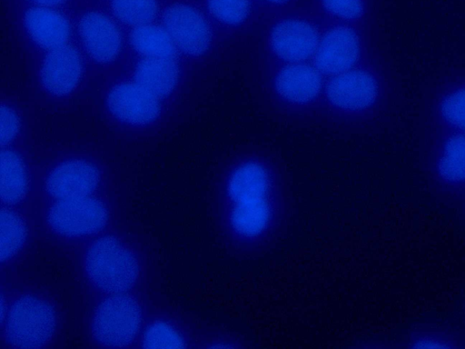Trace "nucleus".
I'll list each match as a JSON object with an SVG mask.
<instances>
[{
	"mask_svg": "<svg viewBox=\"0 0 465 349\" xmlns=\"http://www.w3.org/2000/svg\"><path fill=\"white\" fill-rule=\"evenodd\" d=\"M26 28L32 37L45 48L65 45L69 36V25L58 12L45 7H36L26 12Z\"/></svg>",
	"mask_w": 465,
	"mask_h": 349,
	"instance_id": "nucleus-23",
	"label": "nucleus"
},
{
	"mask_svg": "<svg viewBox=\"0 0 465 349\" xmlns=\"http://www.w3.org/2000/svg\"><path fill=\"white\" fill-rule=\"evenodd\" d=\"M209 17L232 46L238 61L262 17L257 0H205Z\"/></svg>",
	"mask_w": 465,
	"mask_h": 349,
	"instance_id": "nucleus-16",
	"label": "nucleus"
},
{
	"mask_svg": "<svg viewBox=\"0 0 465 349\" xmlns=\"http://www.w3.org/2000/svg\"><path fill=\"white\" fill-rule=\"evenodd\" d=\"M153 294L117 293L90 300L83 339L84 346L138 348L147 304Z\"/></svg>",
	"mask_w": 465,
	"mask_h": 349,
	"instance_id": "nucleus-10",
	"label": "nucleus"
},
{
	"mask_svg": "<svg viewBox=\"0 0 465 349\" xmlns=\"http://www.w3.org/2000/svg\"><path fill=\"white\" fill-rule=\"evenodd\" d=\"M135 79L160 98L173 89L178 68L173 58L147 57L138 64Z\"/></svg>",
	"mask_w": 465,
	"mask_h": 349,
	"instance_id": "nucleus-24",
	"label": "nucleus"
},
{
	"mask_svg": "<svg viewBox=\"0 0 465 349\" xmlns=\"http://www.w3.org/2000/svg\"><path fill=\"white\" fill-rule=\"evenodd\" d=\"M39 5H58L62 2H64V0H32Z\"/></svg>",
	"mask_w": 465,
	"mask_h": 349,
	"instance_id": "nucleus-29",
	"label": "nucleus"
},
{
	"mask_svg": "<svg viewBox=\"0 0 465 349\" xmlns=\"http://www.w3.org/2000/svg\"><path fill=\"white\" fill-rule=\"evenodd\" d=\"M156 241L133 216L75 250L88 302L109 294L161 292Z\"/></svg>",
	"mask_w": 465,
	"mask_h": 349,
	"instance_id": "nucleus-4",
	"label": "nucleus"
},
{
	"mask_svg": "<svg viewBox=\"0 0 465 349\" xmlns=\"http://www.w3.org/2000/svg\"><path fill=\"white\" fill-rule=\"evenodd\" d=\"M81 62L78 53L70 45L52 49L46 56L42 80L51 93L63 95L71 92L78 83Z\"/></svg>",
	"mask_w": 465,
	"mask_h": 349,
	"instance_id": "nucleus-20",
	"label": "nucleus"
},
{
	"mask_svg": "<svg viewBox=\"0 0 465 349\" xmlns=\"http://www.w3.org/2000/svg\"><path fill=\"white\" fill-rule=\"evenodd\" d=\"M1 204L31 214L35 200L28 166L24 156L7 146L1 149Z\"/></svg>",
	"mask_w": 465,
	"mask_h": 349,
	"instance_id": "nucleus-18",
	"label": "nucleus"
},
{
	"mask_svg": "<svg viewBox=\"0 0 465 349\" xmlns=\"http://www.w3.org/2000/svg\"><path fill=\"white\" fill-rule=\"evenodd\" d=\"M131 203L100 194L45 200L34 204L31 215L43 242L75 251L130 217Z\"/></svg>",
	"mask_w": 465,
	"mask_h": 349,
	"instance_id": "nucleus-6",
	"label": "nucleus"
},
{
	"mask_svg": "<svg viewBox=\"0 0 465 349\" xmlns=\"http://www.w3.org/2000/svg\"><path fill=\"white\" fill-rule=\"evenodd\" d=\"M437 130L465 132V59L440 68L420 87L416 133Z\"/></svg>",
	"mask_w": 465,
	"mask_h": 349,
	"instance_id": "nucleus-12",
	"label": "nucleus"
},
{
	"mask_svg": "<svg viewBox=\"0 0 465 349\" xmlns=\"http://www.w3.org/2000/svg\"><path fill=\"white\" fill-rule=\"evenodd\" d=\"M418 162L429 192L457 211L465 202V132H417Z\"/></svg>",
	"mask_w": 465,
	"mask_h": 349,
	"instance_id": "nucleus-9",
	"label": "nucleus"
},
{
	"mask_svg": "<svg viewBox=\"0 0 465 349\" xmlns=\"http://www.w3.org/2000/svg\"><path fill=\"white\" fill-rule=\"evenodd\" d=\"M134 47L147 57L174 58L175 45L165 29L156 25H138L131 35Z\"/></svg>",
	"mask_w": 465,
	"mask_h": 349,
	"instance_id": "nucleus-25",
	"label": "nucleus"
},
{
	"mask_svg": "<svg viewBox=\"0 0 465 349\" xmlns=\"http://www.w3.org/2000/svg\"><path fill=\"white\" fill-rule=\"evenodd\" d=\"M45 251L1 273L0 348H62L83 342L88 299L76 264L62 274L43 269Z\"/></svg>",
	"mask_w": 465,
	"mask_h": 349,
	"instance_id": "nucleus-2",
	"label": "nucleus"
},
{
	"mask_svg": "<svg viewBox=\"0 0 465 349\" xmlns=\"http://www.w3.org/2000/svg\"><path fill=\"white\" fill-rule=\"evenodd\" d=\"M261 111L280 125L312 129L326 77L312 63H249L240 67Z\"/></svg>",
	"mask_w": 465,
	"mask_h": 349,
	"instance_id": "nucleus-5",
	"label": "nucleus"
},
{
	"mask_svg": "<svg viewBox=\"0 0 465 349\" xmlns=\"http://www.w3.org/2000/svg\"><path fill=\"white\" fill-rule=\"evenodd\" d=\"M390 51L387 37L343 21L324 18L312 63L325 76L339 75Z\"/></svg>",
	"mask_w": 465,
	"mask_h": 349,
	"instance_id": "nucleus-13",
	"label": "nucleus"
},
{
	"mask_svg": "<svg viewBox=\"0 0 465 349\" xmlns=\"http://www.w3.org/2000/svg\"><path fill=\"white\" fill-rule=\"evenodd\" d=\"M109 195L132 201L131 190L105 178L103 169L87 157H68L52 165L35 186V203L89 195Z\"/></svg>",
	"mask_w": 465,
	"mask_h": 349,
	"instance_id": "nucleus-14",
	"label": "nucleus"
},
{
	"mask_svg": "<svg viewBox=\"0 0 465 349\" xmlns=\"http://www.w3.org/2000/svg\"><path fill=\"white\" fill-rule=\"evenodd\" d=\"M79 31L89 53L97 60L114 59L120 49L121 38L115 24L100 13L86 14L81 20Z\"/></svg>",
	"mask_w": 465,
	"mask_h": 349,
	"instance_id": "nucleus-21",
	"label": "nucleus"
},
{
	"mask_svg": "<svg viewBox=\"0 0 465 349\" xmlns=\"http://www.w3.org/2000/svg\"><path fill=\"white\" fill-rule=\"evenodd\" d=\"M207 209L226 254L237 260L264 256L284 239L294 212L284 158L264 144L239 145L225 152L213 170Z\"/></svg>",
	"mask_w": 465,
	"mask_h": 349,
	"instance_id": "nucleus-1",
	"label": "nucleus"
},
{
	"mask_svg": "<svg viewBox=\"0 0 465 349\" xmlns=\"http://www.w3.org/2000/svg\"><path fill=\"white\" fill-rule=\"evenodd\" d=\"M257 2L262 16L295 8H302L299 5L300 0H257Z\"/></svg>",
	"mask_w": 465,
	"mask_h": 349,
	"instance_id": "nucleus-28",
	"label": "nucleus"
},
{
	"mask_svg": "<svg viewBox=\"0 0 465 349\" xmlns=\"http://www.w3.org/2000/svg\"><path fill=\"white\" fill-rule=\"evenodd\" d=\"M463 314H464V324H465V295H464V302H463Z\"/></svg>",
	"mask_w": 465,
	"mask_h": 349,
	"instance_id": "nucleus-31",
	"label": "nucleus"
},
{
	"mask_svg": "<svg viewBox=\"0 0 465 349\" xmlns=\"http://www.w3.org/2000/svg\"><path fill=\"white\" fill-rule=\"evenodd\" d=\"M456 212H457L458 215L462 220V222L464 223V225H465V202L461 205V207L459 210H457Z\"/></svg>",
	"mask_w": 465,
	"mask_h": 349,
	"instance_id": "nucleus-30",
	"label": "nucleus"
},
{
	"mask_svg": "<svg viewBox=\"0 0 465 349\" xmlns=\"http://www.w3.org/2000/svg\"><path fill=\"white\" fill-rule=\"evenodd\" d=\"M312 9L323 18L356 25L371 34L387 37L384 0H311Z\"/></svg>",
	"mask_w": 465,
	"mask_h": 349,
	"instance_id": "nucleus-17",
	"label": "nucleus"
},
{
	"mask_svg": "<svg viewBox=\"0 0 465 349\" xmlns=\"http://www.w3.org/2000/svg\"><path fill=\"white\" fill-rule=\"evenodd\" d=\"M112 6L119 19L134 25L149 23L157 9L155 0H112Z\"/></svg>",
	"mask_w": 465,
	"mask_h": 349,
	"instance_id": "nucleus-26",
	"label": "nucleus"
},
{
	"mask_svg": "<svg viewBox=\"0 0 465 349\" xmlns=\"http://www.w3.org/2000/svg\"><path fill=\"white\" fill-rule=\"evenodd\" d=\"M250 341L185 312L161 293L147 304L138 348H249Z\"/></svg>",
	"mask_w": 465,
	"mask_h": 349,
	"instance_id": "nucleus-8",
	"label": "nucleus"
},
{
	"mask_svg": "<svg viewBox=\"0 0 465 349\" xmlns=\"http://www.w3.org/2000/svg\"><path fill=\"white\" fill-rule=\"evenodd\" d=\"M388 348H450L465 349V329L420 323L410 327L398 342L388 344Z\"/></svg>",
	"mask_w": 465,
	"mask_h": 349,
	"instance_id": "nucleus-22",
	"label": "nucleus"
},
{
	"mask_svg": "<svg viewBox=\"0 0 465 349\" xmlns=\"http://www.w3.org/2000/svg\"><path fill=\"white\" fill-rule=\"evenodd\" d=\"M18 131V121L15 114L7 106L1 109V146H7L15 137Z\"/></svg>",
	"mask_w": 465,
	"mask_h": 349,
	"instance_id": "nucleus-27",
	"label": "nucleus"
},
{
	"mask_svg": "<svg viewBox=\"0 0 465 349\" xmlns=\"http://www.w3.org/2000/svg\"><path fill=\"white\" fill-rule=\"evenodd\" d=\"M108 105L117 117L133 124L149 123L160 110L159 98L137 82L123 84L113 89Z\"/></svg>",
	"mask_w": 465,
	"mask_h": 349,
	"instance_id": "nucleus-19",
	"label": "nucleus"
},
{
	"mask_svg": "<svg viewBox=\"0 0 465 349\" xmlns=\"http://www.w3.org/2000/svg\"><path fill=\"white\" fill-rule=\"evenodd\" d=\"M164 29L184 55L213 64L220 75L238 69L232 46L209 15L189 4H175L163 15Z\"/></svg>",
	"mask_w": 465,
	"mask_h": 349,
	"instance_id": "nucleus-11",
	"label": "nucleus"
},
{
	"mask_svg": "<svg viewBox=\"0 0 465 349\" xmlns=\"http://www.w3.org/2000/svg\"><path fill=\"white\" fill-rule=\"evenodd\" d=\"M406 105L395 59L382 53L347 72L326 77L312 129L343 136H376L394 130Z\"/></svg>",
	"mask_w": 465,
	"mask_h": 349,
	"instance_id": "nucleus-3",
	"label": "nucleus"
},
{
	"mask_svg": "<svg viewBox=\"0 0 465 349\" xmlns=\"http://www.w3.org/2000/svg\"><path fill=\"white\" fill-rule=\"evenodd\" d=\"M43 247L32 215L1 204L0 273L14 271L34 260Z\"/></svg>",
	"mask_w": 465,
	"mask_h": 349,
	"instance_id": "nucleus-15",
	"label": "nucleus"
},
{
	"mask_svg": "<svg viewBox=\"0 0 465 349\" xmlns=\"http://www.w3.org/2000/svg\"><path fill=\"white\" fill-rule=\"evenodd\" d=\"M324 18L315 11L295 8L262 17L241 58L249 63L312 62Z\"/></svg>",
	"mask_w": 465,
	"mask_h": 349,
	"instance_id": "nucleus-7",
	"label": "nucleus"
}]
</instances>
